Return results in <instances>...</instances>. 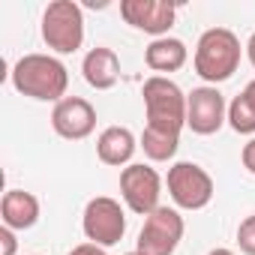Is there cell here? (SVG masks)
<instances>
[{
    "label": "cell",
    "mask_w": 255,
    "mask_h": 255,
    "mask_svg": "<svg viewBox=\"0 0 255 255\" xmlns=\"http://www.w3.org/2000/svg\"><path fill=\"white\" fill-rule=\"evenodd\" d=\"M12 87L21 96L57 105L60 99H66L69 69L51 54H24L12 66Z\"/></svg>",
    "instance_id": "obj_1"
},
{
    "label": "cell",
    "mask_w": 255,
    "mask_h": 255,
    "mask_svg": "<svg viewBox=\"0 0 255 255\" xmlns=\"http://www.w3.org/2000/svg\"><path fill=\"white\" fill-rule=\"evenodd\" d=\"M240 66V39L228 27H210L195 45V72L207 84L228 81Z\"/></svg>",
    "instance_id": "obj_2"
},
{
    "label": "cell",
    "mask_w": 255,
    "mask_h": 255,
    "mask_svg": "<svg viewBox=\"0 0 255 255\" xmlns=\"http://www.w3.org/2000/svg\"><path fill=\"white\" fill-rule=\"evenodd\" d=\"M144 96V111H147V126L159 132L180 135L186 126V93L165 75H153L141 87Z\"/></svg>",
    "instance_id": "obj_3"
},
{
    "label": "cell",
    "mask_w": 255,
    "mask_h": 255,
    "mask_svg": "<svg viewBox=\"0 0 255 255\" xmlns=\"http://www.w3.org/2000/svg\"><path fill=\"white\" fill-rule=\"evenodd\" d=\"M42 39L57 54H72L84 42V12L72 0H54L42 12Z\"/></svg>",
    "instance_id": "obj_4"
},
{
    "label": "cell",
    "mask_w": 255,
    "mask_h": 255,
    "mask_svg": "<svg viewBox=\"0 0 255 255\" xmlns=\"http://www.w3.org/2000/svg\"><path fill=\"white\" fill-rule=\"evenodd\" d=\"M168 195L183 210H201L213 198V177L195 162H174L168 168Z\"/></svg>",
    "instance_id": "obj_5"
},
{
    "label": "cell",
    "mask_w": 255,
    "mask_h": 255,
    "mask_svg": "<svg viewBox=\"0 0 255 255\" xmlns=\"http://www.w3.org/2000/svg\"><path fill=\"white\" fill-rule=\"evenodd\" d=\"M183 228H186L183 216L174 207H156L144 219L138 240H135V249L141 255H174V249L183 240Z\"/></svg>",
    "instance_id": "obj_6"
},
{
    "label": "cell",
    "mask_w": 255,
    "mask_h": 255,
    "mask_svg": "<svg viewBox=\"0 0 255 255\" xmlns=\"http://www.w3.org/2000/svg\"><path fill=\"white\" fill-rule=\"evenodd\" d=\"M81 228H84V234H87L90 243H96V246H114L126 234V213H123L120 201H114L108 195H99V198L87 201Z\"/></svg>",
    "instance_id": "obj_7"
},
{
    "label": "cell",
    "mask_w": 255,
    "mask_h": 255,
    "mask_svg": "<svg viewBox=\"0 0 255 255\" xmlns=\"http://www.w3.org/2000/svg\"><path fill=\"white\" fill-rule=\"evenodd\" d=\"M120 195L126 201V207H129L132 213L138 216H150L159 204V195H162V180L159 174L144 165V162H132L126 165L120 171Z\"/></svg>",
    "instance_id": "obj_8"
},
{
    "label": "cell",
    "mask_w": 255,
    "mask_h": 255,
    "mask_svg": "<svg viewBox=\"0 0 255 255\" xmlns=\"http://www.w3.org/2000/svg\"><path fill=\"white\" fill-rule=\"evenodd\" d=\"M228 120V105L225 96L216 87H195L186 96V126L195 135H213L222 129V123Z\"/></svg>",
    "instance_id": "obj_9"
},
{
    "label": "cell",
    "mask_w": 255,
    "mask_h": 255,
    "mask_svg": "<svg viewBox=\"0 0 255 255\" xmlns=\"http://www.w3.org/2000/svg\"><path fill=\"white\" fill-rule=\"evenodd\" d=\"M120 15H123L126 24H132L135 30H144V33L162 39L174 27L177 3H171V0H123V3H120Z\"/></svg>",
    "instance_id": "obj_10"
},
{
    "label": "cell",
    "mask_w": 255,
    "mask_h": 255,
    "mask_svg": "<svg viewBox=\"0 0 255 255\" xmlns=\"http://www.w3.org/2000/svg\"><path fill=\"white\" fill-rule=\"evenodd\" d=\"M54 132L66 141H81L96 129V108L81 96H66L51 111Z\"/></svg>",
    "instance_id": "obj_11"
},
{
    "label": "cell",
    "mask_w": 255,
    "mask_h": 255,
    "mask_svg": "<svg viewBox=\"0 0 255 255\" xmlns=\"http://www.w3.org/2000/svg\"><path fill=\"white\" fill-rule=\"evenodd\" d=\"M0 216H3L6 228L27 231L39 222V198L24 189H9L3 192V201H0Z\"/></svg>",
    "instance_id": "obj_12"
},
{
    "label": "cell",
    "mask_w": 255,
    "mask_h": 255,
    "mask_svg": "<svg viewBox=\"0 0 255 255\" xmlns=\"http://www.w3.org/2000/svg\"><path fill=\"white\" fill-rule=\"evenodd\" d=\"M81 72H84V81L96 90H111L120 78V60L111 48L105 45H96L84 54V63H81Z\"/></svg>",
    "instance_id": "obj_13"
},
{
    "label": "cell",
    "mask_w": 255,
    "mask_h": 255,
    "mask_svg": "<svg viewBox=\"0 0 255 255\" xmlns=\"http://www.w3.org/2000/svg\"><path fill=\"white\" fill-rule=\"evenodd\" d=\"M135 135L126 129V126H108V129H102V135L96 138V156L105 162V165H126L132 159L135 153Z\"/></svg>",
    "instance_id": "obj_14"
},
{
    "label": "cell",
    "mask_w": 255,
    "mask_h": 255,
    "mask_svg": "<svg viewBox=\"0 0 255 255\" xmlns=\"http://www.w3.org/2000/svg\"><path fill=\"white\" fill-rule=\"evenodd\" d=\"M189 51L180 39L174 36H162V39H153L144 51V63L153 69V72H177L183 63H186Z\"/></svg>",
    "instance_id": "obj_15"
},
{
    "label": "cell",
    "mask_w": 255,
    "mask_h": 255,
    "mask_svg": "<svg viewBox=\"0 0 255 255\" xmlns=\"http://www.w3.org/2000/svg\"><path fill=\"white\" fill-rule=\"evenodd\" d=\"M228 123H231V129L240 132V135H255V78L228 105Z\"/></svg>",
    "instance_id": "obj_16"
},
{
    "label": "cell",
    "mask_w": 255,
    "mask_h": 255,
    "mask_svg": "<svg viewBox=\"0 0 255 255\" xmlns=\"http://www.w3.org/2000/svg\"><path fill=\"white\" fill-rule=\"evenodd\" d=\"M180 147V135H171V132H159V129H147L141 132V150L147 159L153 162H168Z\"/></svg>",
    "instance_id": "obj_17"
},
{
    "label": "cell",
    "mask_w": 255,
    "mask_h": 255,
    "mask_svg": "<svg viewBox=\"0 0 255 255\" xmlns=\"http://www.w3.org/2000/svg\"><path fill=\"white\" fill-rule=\"evenodd\" d=\"M237 246H240V252L255 255V213L237 225Z\"/></svg>",
    "instance_id": "obj_18"
},
{
    "label": "cell",
    "mask_w": 255,
    "mask_h": 255,
    "mask_svg": "<svg viewBox=\"0 0 255 255\" xmlns=\"http://www.w3.org/2000/svg\"><path fill=\"white\" fill-rule=\"evenodd\" d=\"M0 255H15V249H18V240H15V234H12V228H0Z\"/></svg>",
    "instance_id": "obj_19"
},
{
    "label": "cell",
    "mask_w": 255,
    "mask_h": 255,
    "mask_svg": "<svg viewBox=\"0 0 255 255\" xmlns=\"http://www.w3.org/2000/svg\"><path fill=\"white\" fill-rule=\"evenodd\" d=\"M69 255H105V249L96 243H78L75 249H69Z\"/></svg>",
    "instance_id": "obj_20"
},
{
    "label": "cell",
    "mask_w": 255,
    "mask_h": 255,
    "mask_svg": "<svg viewBox=\"0 0 255 255\" xmlns=\"http://www.w3.org/2000/svg\"><path fill=\"white\" fill-rule=\"evenodd\" d=\"M243 165L249 174H255V138H249V144L243 147Z\"/></svg>",
    "instance_id": "obj_21"
},
{
    "label": "cell",
    "mask_w": 255,
    "mask_h": 255,
    "mask_svg": "<svg viewBox=\"0 0 255 255\" xmlns=\"http://www.w3.org/2000/svg\"><path fill=\"white\" fill-rule=\"evenodd\" d=\"M246 54H249L252 69H255V33H252V36H249V42H246Z\"/></svg>",
    "instance_id": "obj_22"
},
{
    "label": "cell",
    "mask_w": 255,
    "mask_h": 255,
    "mask_svg": "<svg viewBox=\"0 0 255 255\" xmlns=\"http://www.w3.org/2000/svg\"><path fill=\"white\" fill-rule=\"evenodd\" d=\"M207 255H234V252H231V249H222V246H219V249H210Z\"/></svg>",
    "instance_id": "obj_23"
},
{
    "label": "cell",
    "mask_w": 255,
    "mask_h": 255,
    "mask_svg": "<svg viewBox=\"0 0 255 255\" xmlns=\"http://www.w3.org/2000/svg\"><path fill=\"white\" fill-rule=\"evenodd\" d=\"M126 255H141V252H138V249H135V252H126Z\"/></svg>",
    "instance_id": "obj_24"
}]
</instances>
